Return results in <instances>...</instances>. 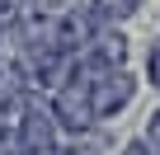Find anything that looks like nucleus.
<instances>
[{
	"label": "nucleus",
	"instance_id": "1",
	"mask_svg": "<svg viewBox=\"0 0 160 155\" xmlns=\"http://www.w3.org/2000/svg\"><path fill=\"white\" fill-rule=\"evenodd\" d=\"M132 94H137V80H132L127 66H122V70H104V75H94V80H90L94 118H113V113H122V108L132 104Z\"/></svg>",
	"mask_w": 160,
	"mask_h": 155
},
{
	"label": "nucleus",
	"instance_id": "2",
	"mask_svg": "<svg viewBox=\"0 0 160 155\" xmlns=\"http://www.w3.org/2000/svg\"><path fill=\"white\" fill-rule=\"evenodd\" d=\"M137 5H141V0H94V5H90V24L99 28V24L132 19V14H137Z\"/></svg>",
	"mask_w": 160,
	"mask_h": 155
},
{
	"label": "nucleus",
	"instance_id": "3",
	"mask_svg": "<svg viewBox=\"0 0 160 155\" xmlns=\"http://www.w3.org/2000/svg\"><path fill=\"white\" fill-rule=\"evenodd\" d=\"M47 155H90V150H85V146H71V141H66V146H57V150H47Z\"/></svg>",
	"mask_w": 160,
	"mask_h": 155
},
{
	"label": "nucleus",
	"instance_id": "4",
	"mask_svg": "<svg viewBox=\"0 0 160 155\" xmlns=\"http://www.w3.org/2000/svg\"><path fill=\"white\" fill-rule=\"evenodd\" d=\"M122 155H155V150H151V146H146V141H132V146H127V150H122Z\"/></svg>",
	"mask_w": 160,
	"mask_h": 155
}]
</instances>
